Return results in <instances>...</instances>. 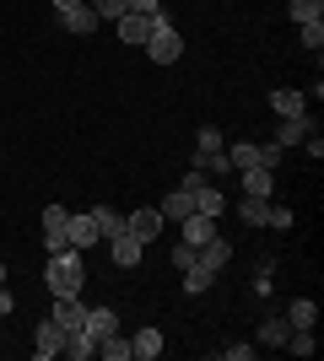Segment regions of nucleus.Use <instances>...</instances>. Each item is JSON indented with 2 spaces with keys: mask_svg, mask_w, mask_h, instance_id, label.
Wrapping results in <instances>:
<instances>
[{
  "mask_svg": "<svg viewBox=\"0 0 324 361\" xmlns=\"http://www.w3.org/2000/svg\"><path fill=\"white\" fill-rule=\"evenodd\" d=\"M60 350H65V329L54 324V318H44L38 334H32V356H38V361H54Z\"/></svg>",
  "mask_w": 324,
  "mask_h": 361,
  "instance_id": "nucleus-4",
  "label": "nucleus"
},
{
  "mask_svg": "<svg viewBox=\"0 0 324 361\" xmlns=\"http://www.w3.org/2000/svg\"><path fill=\"white\" fill-rule=\"evenodd\" d=\"M97 226V238H114V232H124V211H114V205H97V211H87Z\"/></svg>",
  "mask_w": 324,
  "mask_h": 361,
  "instance_id": "nucleus-21",
  "label": "nucleus"
},
{
  "mask_svg": "<svg viewBox=\"0 0 324 361\" xmlns=\"http://www.w3.org/2000/svg\"><path fill=\"white\" fill-rule=\"evenodd\" d=\"M195 259H200L205 270H216V275H222V270H227V259H232V248H227L222 238H211V243H200V254H195Z\"/></svg>",
  "mask_w": 324,
  "mask_h": 361,
  "instance_id": "nucleus-18",
  "label": "nucleus"
},
{
  "mask_svg": "<svg viewBox=\"0 0 324 361\" xmlns=\"http://www.w3.org/2000/svg\"><path fill=\"white\" fill-rule=\"evenodd\" d=\"M11 307H16V297L6 291V281H0V318H11Z\"/></svg>",
  "mask_w": 324,
  "mask_h": 361,
  "instance_id": "nucleus-38",
  "label": "nucleus"
},
{
  "mask_svg": "<svg viewBox=\"0 0 324 361\" xmlns=\"http://www.w3.org/2000/svg\"><path fill=\"white\" fill-rule=\"evenodd\" d=\"M0 281H6V264H0Z\"/></svg>",
  "mask_w": 324,
  "mask_h": 361,
  "instance_id": "nucleus-40",
  "label": "nucleus"
},
{
  "mask_svg": "<svg viewBox=\"0 0 324 361\" xmlns=\"http://www.w3.org/2000/svg\"><path fill=\"white\" fill-rule=\"evenodd\" d=\"M265 216H270V200H254V195L238 200V221L244 226H265Z\"/></svg>",
  "mask_w": 324,
  "mask_h": 361,
  "instance_id": "nucleus-24",
  "label": "nucleus"
},
{
  "mask_svg": "<svg viewBox=\"0 0 324 361\" xmlns=\"http://www.w3.org/2000/svg\"><path fill=\"white\" fill-rule=\"evenodd\" d=\"M308 135H313V119H308V108H303V114H292V119H281L276 146H281V151H287V146H303Z\"/></svg>",
  "mask_w": 324,
  "mask_h": 361,
  "instance_id": "nucleus-8",
  "label": "nucleus"
},
{
  "mask_svg": "<svg viewBox=\"0 0 324 361\" xmlns=\"http://www.w3.org/2000/svg\"><path fill=\"white\" fill-rule=\"evenodd\" d=\"M60 356H71V361H92V356H97V340H92L87 329H76V334H65V350H60Z\"/></svg>",
  "mask_w": 324,
  "mask_h": 361,
  "instance_id": "nucleus-19",
  "label": "nucleus"
},
{
  "mask_svg": "<svg viewBox=\"0 0 324 361\" xmlns=\"http://www.w3.org/2000/svg\"><path fill=\"white\" fill-rule=\"evenodd\" d=\"M97 226H92V216H71L65 221V248H76V254H87V248H97Z\"/></svg>",
  "mask_w": 324,
  "mask_h": 361,
  "instance_id": "nucleus-6",
  "label": "nucleus"
},
{
  "mask_svg": "<svg viewBox=\"0 0 324 361\" xmlns=\"http://www.w3.org/2000/svg\"><path fill=\"white\" fill-rule=\"evenodd\" d=\"M260 167H270V173L281 167V146H276V140H270V146H260Z\"/></svg>",
  "mask_w": 324,
  "mask_h": 361,
  "instance_id": "nucleus-34",
  "label": "nucleus"
},
{
  "mask_svg": "<svg viewBox=\"0 0 324 361\" xmlns=\"http://www.w3.org/2000/svg\"><path fill=\"white\" fill-rule=\"evenodd\" d=\"M195 211H200V216H222V211H227V195L211 189V183H200V189H195Z\"/></svg>",
  "mask_w": 324,
  "mask_h": 361,
  "instance_id": "nucleus-23",
  "label": "nucleus"
},
{
  "mask_svg": "<svg viewBox=\"0 0 324 361\" xmlns=\"http://www.w3.org/2000/svg\"><path fill=\"white\" fill-rule=\"evenodd\" d=\"M287 324H292V329H313V324H319V302L297 297L292 307H287Z\"/></svg>",
  "mask_w": 324,
  "mask_h": 361,
  "instance_id": "nucleus-22",
  "label": "nucleus"
},
{
  "mask_svg": "<svg viewBox=\"0 0 324 361\" xmlns=\"http://www.w3.org/2000/svg\"><path fill=\"white\" fill-rule=\"evenodd\" d=\"M162 211H157V205H140V211H130L124 216V232H130V238H140V243H157L162 238Z\"/></svg>",
  "mask_w": 324,
  "mask_h": 361,
  "instance_id": "nucleus-3",
  "label": "nucleus"
},
{
  "mask_svg": "<svg viewBox=\"0 0 324 361\" xmlns=\"http://www.w3.org/2000/svg\"><path fill=\"white\" fill-rule=\"evenodd\" d=\"M65 221H71V211H65V205H49V211H44V243H49V254H54V248H65Z\"/></svg>",
  "mask_w": 324,
  "mask_h": 361,
  "instance_id": "nucleus-14",
  "label": "nucleus"
},
{
  "mask_svg": "<svg viewBox=\"0 0 324 361\" xmlns=\"http://www.w3.org/2000/svg\"><path fill=\"white\" fill-rule=\"evenodd\" d=\"M103 243H108V254H114L119 270H136V264H140V248H146V243L130 238V232H114V238H103Z\"/></svg>",
  "mask_w": 324,
  "mask_h": 361,
  "instance_id": "nucleus-7",
  "label": "nucleus"
},
{
  "mask_svg": "<svg viewBox=\"0 0 324 361\" xmlns=\"http://www.w3.org/2000/svg\"><path fill=\"white\" fill-rule=\"evenodd\" d=\"M71 6H81V0H54V11H71Z\"/></svg>",
  "mask_w": 324,
  "mask_h": 361,
  "instance_id": "nucleus-39",
  "label": "nucleus"
},
{
  "mask_svg": "<svg viewBox=\"0 0 324 361\" xmlns=\"http://www.w3.org/2000/svg\"><path fill=\"white\" fill-rule=\"evenodd\" d=\"M287 334H292V324H287V318H265L260 334H254V345H287Z\"/></svg>",
  "mask_w": 324,
  "mask_h": 361,
  "instance_id": "nucleus-25",
  "label": "nucleus"
},
{
  "mask_svg": "<svg viewBox=\"0 0 324 361\" xmlns=\"http://www.w3.org/2000/svg\"><path fill=\"white\" fill-rule=\"evenodd\" d=\"M157 211H162V221H184V216H195V195H189V189H173Z\"/></svg>",
  "mask_w": 324,
  "mask_h": 361,
  "instance_id": "nucleus-17",
  "label": "nucleus"
},
{
  "mask_svg": "<svg viewBox=\"0 0 324 361\" xmlns=\"http://www.w3.org/2000/svg\"><path fill=\"white\" fill-rule=\"evenodd\" d=\"M173 264H179V270H189V264H195V248H189V243H179V248H173Z\"/></svg>",
  "mask_w": 324,
  "mask_h": 361,
  "instance_id": "nucleus-36",
  "label": "nucleus"
},
{
  "mask_svg": "<svg viewBox=\"0 0 324 361\" xmlns=\"http://www.w3.org/2000/svg\"><path fill=\"white\" fill-rule=\"evenodd\" d=\"M54 324H60L65 334H76L81 324H87V302L81 297H54Z\"/></svg>",
  "mask_w": 324,
  "mask_h": 361,
  "instance_id": "nucleus-9",
  "label": "nucleus"
},
{
  "mask_svg": "<svg viewBox=\"0 0 324 361\" xmlns=\"http://www.w3.org/2000/svg\"><path fill=\"white\" fill-rule=\"evenodd\" d=\"M270 108H276V119H292V114H303V108H308V97H303V92H292V87H276V92H270Z\"/></svg>",
  "mask_w": 324,
  "mask_h": 361,
  "instance_id": "nucleus-15",
  "label": "nucleus"
},
{
  "mask_svg": "<svg viewBox=\"0 0 324 361\" xmlns=\"http://www.w3.org/2000/svg\"><path fill=\"white\" fill-rule=\"evenodd\" d=\"M130 11L136 16H162V0H130Z\"/></svg>",
  "mask_w": 324,
  "mask_h": 361,
  "instance_id": "nucleus-35",
  "label": "nucleus"
},
{
  "mask_svg": "<svg viewBox=\"0 0 324 361\" xmlns=\"http://www.w3.org/2000/svg\"><path fill=\"white\" fill-rule=\"evenodd\" d=\"M189 167H200L205 178H211V173H232V162H227V146H222V151H195V162H189Z\"/></svg>",
  "mask_w": 324,
  "mask_h": 361,
  "instance_id": "nucleus-27",
  "label": "nucleus"
},
{
  "mask_svg": "<svg viewBox=\"0 0 324 361\" xmlns=\"http://www.w3.org/2000/svg\"><path fill=\"white\" fill-rule=\"evenodd\" d=\"M287 11H292L297 27H303V22H324V0H292Z\"/></svg>",
  "mask_w": 324,
  "mask_h": 361,
  "instance_id": "nucleus-28",
  "label": "nucleus"
},
{
  "mask_svg": "<svg viewBox=\"0 0 324 361\" xmlns=\"http://www.w3.org/2000/svg\"><path fill=\"white\" fill-rule=\"evenodd\" d=\"M152 27H157V16H136V11H124L119 22H114L119 44H140V49H146V38H152Z\"/></svg>",
  "mask_w": 324,
  "mask_h": 361,
  "instance_id": "nucleus-5",
  "label": "nucleus"
},
{
  "mask_svg": "<svg viewBox=\"0 0 324 361\" xmlns=\"http://www.w3.org/2000/svg\"><path fill=\"white\" fill-rule=\"evenodd\" d=\"M211 286H216V270H205L200 259H195V264L184 270V291H189V297H205Z\"/></svg>",
  "mask_w": 324,
  "mask_h": 361,
  "instance_id": "nucleus-20",
  "label": "nucleus"
},
{
  "mask_svg": "<svg viewBox=\"0 0 324 361\" xmlns=\"http://www.w3.org/2000/svg\"><path fill=\"white\" fill-rule=\"evenodd\" d=\"M60 27H65V32H76V38H87V32H97L103 22H97V11L81 0V6H71V11H60Z\"/></svg>",
  "mask_w": 324,
  "mask_h": 361,
  "instance_id": "nucleus-10",
  "label": "nucleus"
},
{
  "mask_svg": "<svg viewBox=\"0 0 324 361\" xmlns=\"http://www.w3.org/2000/svg\"><path fill=\"white\" fill-rule=\"evenodd\" d=\"M270 189H276V173H270V167H244V195L270 200Z\"/></svg>",
  "mask_w": 324,
  "mask_h": 361,
  "instance_id": "nucleus-16",
  "label": "nucleus"
},
{
  "mask_svg": "<svg viewBox=\"0 0 324 361\" xmlns=\"http://www.w3.org/2000/svg\"><path fill=\"white\" fill-rule=\"evenodd\" d=\"M227 162H232V173L260 167V146H254V140H238V146H227Z\"/></svg>",
  "mask_w": 324,
  "mask_h": 361,
  "instance_id": "nucleus-26",
  "label": "nucleus"
},
{
  "mask_svg": "<svg viewBox=\"0 0 324 361\" xmlns=\"http://www.w3.org/2000/svg\"><path fill=\"white\" fill-rule=\"evenodd\" d=\"M162 345H168L162 329H140L136 340H130V361H157V356H162Z\"/></svg>",
  "mask_w": 324,
  "mask_h": 361,
  "instance_id": "nucleus-13",
  "label": "nucleus"
},
{
  "mask_svg": "<svg viewBox=\"0 0 324 361\" xmlns=\"http://www.w3.org/2000/svg\"><path fill=\"white\" fill-rule=\"evenodd\" d=\"M179 54H184V38H179V27H173L168 16H157L152 38H146V60H152V65H173Z\"/></svg>",
  "mask_w": 324,
  "mask_h": 361,
  "instance_id": "nucleus-2",
  "label": "nucleus"
},
{
  "mask_svg": "<svg viewBox=\"0 0 324 361\" xmlns=\"http://www.w3.org/2000/svg\"><path fill=\"white\" fill-rule=\"evenodd\" d=\"M81 329L92 334V340H108V334H119V313L114 307H87V324Z\"/></svg>",
  "mask_w": 324,
  "mask_h": 361,
  "instance_id": "nucleus-12",
  "label": "nucleus"
},
{
  "mask_svg": "<svg viewBox=\"0 0 324 361\" xmlns=\"http://www.w3.org/2000/svg\"><path fill=\"white\" fill-rule=\"evenodd\" d=\"M97 356L103 361H130V340H124V334H108V340H97Z\"/></svg>",
  "mask_w": 324,
  "mask_h": 361,
  "instance_id": "nucleus-29",
  "label": "nucleus"
},
{
  "mask_svg": "<svg viewBox=\"0 0 324 361\" xmlns=\"http://www.w3.org/2000/svg\"><path fill=\"white\" fill-rule=\"evenodd\" d=\"M292 221H297V216L287 211V205H270V216H265V226H276V232H287Z\"/></svg>",
  "mask_w": 324,
  "mask_h": 361,
  "instance_id": "nucleus-32",
  "label": "nucleus"
},
{
  "mask_svg": "<svg viewBox=\"0 0 324 361\" xmlns=\"http://www.w3.org/2000/svg\"><path fill=\"white\" fill-rule=\"evenodd\" d=\"M297 32H303V44H308V49H324V22H303Z\"/></svg>",
  "mask_w": 324,
  "mask_h": 361,
  "instance_id": "nucleus-33",
  "label": "nucleus"
},
{
  "mask_svg": "<svg viewBox=\"0 0 324 361\" xmlns=\"http://www.w3.org/2000/svg\"><path fill=\"white\" fill-rule=\"evenodd\" d=\"M179 226H184V238H179V243H189L195 254H200V243H211V238H216V216H200V211L184 216Z\"/></svg>",
  "mask_w": 324,
  "mask_h": 361,
  "instance_id": "nucleus-11",
  "label": "nucleus"
},
{
  "mask_svg": "<svg viewBox=\"0 0 324 361\" xmlns=\"http://www.w3.org/2000/svg\"><path fill=\"white\" fill-rule=\"evenodd\" d=\"M222 146H227V135L216 124H200V151H222Z\"/></svg>",
  "mask_w": 324,
  "mask_h": 361,
  "instance_id": "nucleus-31",
  "label": "nucleus"
},
{
  "mask_svg": "<svg viewBox=\"0 0 324 361\" xmlns=\"http://www.w3.org/2000/svg\"><path fill=\"white\" fill-rule=\"evenodd\" d=\"M44 286L49 297H81V286H87V259L76 254V248H54L44 264Z\"/></svg>",
  "mask_w": 324,
  "mask_h": 361,
  "instance_id": "nucleus-1",
  "label": "nucleus"
},
{
  "mask_svg": "<svg viewBox=\"0 0 324 361\" xmlns=\"http://www.w3.org/2000/svg\"><path fill=\"white\" fill-rule=\"evenodd\" d=\"M200 183H205V173H200V167H189V173H184V183H179V189H189V195H195Z\"/></svg>",
  "mask_w": 324,
  "mask_h": 361,
  "instance_id": "nucleus-37",
  "label": "nucleus"
},
{
  "mask_svg": "<svg viewBox=\"0 0 324 361\" xmlns=\"http://www.w3.org/2000/svg\"><path fill=\"white\" fill-rule=\"evenodd\" d=\"M87 6L97 11V22H119V16L130 11V0H87Z\"/></svg>",
  "mask_w": 324,
  "mask_h": 361,
  "instance_id": "nucleus-30",
  "label": "nucleus"
}]
</instances>
